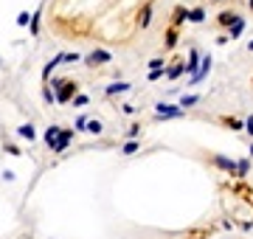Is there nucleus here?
Masks as SVG:
<instances>
[{"label":"nucleus","instance_id":"nucleus-1","mask_svg":"<svg viewBox=\"0 0 253 239\" xmlns=\"http://www.w3.org/2000/svg\"><path fill=\"white\" fill-rule=\"evenodd\" d=\"M183 113L186 110H183L180 104H166V101L155 104V119H180Z\"/></svg>","mask_w":253,"mask_h":239},{"label":"nucleus","instance_id":"nucleus-2","mask_svg":"<svg viewBox=\"0 0 253 239\" xmlns=\"http://www.w3.org/2000/svg\"><path fill=\"white\" fill-rule=\"evenodd\" d=\"M208 71H211V56H203V59H200V71H197V76H191V84L203 82V79L208 76Z\"/></svg>","mask_w":253,"mask_h":239},{"label":"nucleus","instance_id":"nucleus-3","mask_svg":"<svg viewBox=\"0 0 253 239\" xmlns=\"http://www.w3.org/2000/svg\"><path fill=\"white\" fill-rule=\"evenodd\" d=\"M200 59H203V56H200V51H194V48H191V51H189V62H186V71H189L191 76H197V71H200Z\"/></svg>","mask_w":253,"mask_h":239},{"label":"nucleus","instance_id":"nucleus-4","mask_svg":"<svg viewBox=\"0 0 253 239\" xmlns=\"http://www.w3.org/2000/svg\"><path fill=\"white\" fill-rule=\"evenodd\" d=\"M214 163H217L219 169L231 172V175H236V160H231V158H225V155H214Z\"/></svg>","mask_w":253,"mask_h":239},{"label":"nucleus","instance_id":"nucleus-5","mask_svg":"<svg viewBox=\"0 0 253 239\" xmlns=\"http://www.w3.org/2000/svg\"><path fill=\"white\" fill-rule=\"evenodd\" d=\"M101 62H110L107 51H93V54L87 56V65H101Z\"/></svg>","mask_w":253,"mask_h":239},{"label":"nucleus","instance_id":"nucleus-6","mask_svg":"<svg viewBox=\"0 0 253 239\" xmlns=\"http://www.w3.org/2000/svg\"><path fill=\"white\" fill-rule=\"evenodd\" d=\"M132 87V84H126V82H116V84H110L107 87V96H116V93H126Z\"/></svg>","mask_w":253,"mask_h":239},{"label":"nucleus","instance_id":"nucleus-7","mask_svg":"<svg viewBox=\"0 0 253 239\" xmlns=\"http://www.w3.org/2000/svg\"><path fill=\"white\" fill-rule=\"evenodd\" d=\"M242 31H245V20H242V17H236V23L231 26V40H236L239 34H242Z\"/></svg>","mask_w":253,"mask_h":239},{"label":"nucleus","instance_id":"nucleus-8","mask_svg":"<svg viewBox=\"0 0 253 239\" xmlns=\"http://www.w3.org/2000/svg\"><path fill=\"white\" fill-rule=\"evenodd\" d=\"M236 17H239V14H234V11H222V14H219V23H222V26H234Z\"/></svg>","mask_w":253,"mask_h":239},{"label":"nucleus","instance_id":"nucleus-9","mask_svg":"<svg viewBox=\"0 0 253 239\" xmlns=\"http://www.w3.org/2000/svg\"><path fill=\"white\" fill-rule=\"evenodd\" d=\"M174 45H177V31L169 28V34H166V51H172Z\"/></svg>","mask_w":253,"mask_h":239},{"label":"nucleus","instance_id":"nucleus-10","mask_svg":"<svg viewBox=\"0 0 253 239\" xmlns=\"http://www.w3.org/2000/svg\"><path fill=\"white\" fill-rule=\"evenodd\" d=\"M183 71H186V62H180V65H174V68H169V71H166V76H169V79H177Z\"/></svg>","mask_w":253,"mask_h":239},{"label":"nucleus","instance_id":"nucleus-11","mask_svg":"<svg viewBox=\"0 0 253 239\" xmlns=\"http://www.w3.org/2000/svg\"><path fill=\"white\" fill-rule=\"evenodd\" d=\"M149 23H152V6H146L141 14V28H149Z\"/></svg>","mask_w":253,"mask_h":239},{"label":"nucleus","instance_id":"nucleus-12","mask_svg":"<svg viewBox=\"0 0 253 239\" xmlns=\"http://www.w3.org/2000/svg\"><path fill=\"white\" fill-rule=\"evenodd\" d=\"M189 20H191V23H203V20H206V11H203V9H191L189 11Z\"/></svg>","mask_w":253,"mask_h":239},{"label":"nucleus","instance_id":"nucleus-13","mask_svg":"<svg viewBox=\"0 0 253 239\" xmlns=\"http://www.w3.org/2000/svg\"><path fill=\"white\" fill-rule=\"evenodd\" d=\"M197 101H200V96L197 93H191V96H183L180 99V107H191V104H197Z\"/></svg>","mask_w":253,"mask_h":239},{"label":"nucleus","instance_id":"nucleus-14","mask_svg":"<svg viewBox=\"0 0 253 239\" xmlns=\"http://www.w3.org/2000/svg\"><path fill=\"white\" fill-rule=\"evenodd\" d=\"M248 175V160H236V177Z\"/></svg>","mask_w":253,"mask_h":239},{"label":"nucleus","instance_id":"nucleus-15","mask_svg":"<svg viewBox=\"0 0 253 239\" xmlns=\"http://www.w3.org/2000/svg\"><path fill=\"white\" fill-rule=\"evenodd\" d=\"M161 68H163V59H161V56L149 59V71H161Z\"/></svg>","mask_w":253,"mask_h":239},{"label":"nucleus","instance_id":"nucleus-16","mask_svg":"<svg viewBox=\"0 0 253 239\" xmlns=\"http://www.w3.org/2000/svg\"><path fill=\"white\" fill-rule=\"evenodd\" d=\"M121 152H124V155H132V152H138V144H135V141H129V144H124Z\"/></svg>","mask_w":253,"mask_h":239},{"label":"nucleus","instance_id":"nucleus-17","mask_svg":"<svg viewBox=\"0 0 253 239\" xmlns=\"http://www.w3.org/2000/svg\"><path fill=\"white\" fill-rule=\"evenodd\" d=\"M138 135H141V127H129V129H126V138H129V141H135Z\"/></svg>","mask_w":253,"mask_h":239},{"label":"nucleus","instance_id":"nucleus-18","mask_svg":"<svg viewBox=\"0 0 253 239\" xmlns=\"http://www.w3.org/2000/svg\"><path fill=\"white\" fill-rule=\"evenodd\" d=\"M163 71H149V82H158V79H163Z\"/></svg>","mask_w":253,"mask_h":239},{"label":"nucleus","instance_id":"nucleus-19","mask_svg":"<svg viewBox=\"0 0 253 239\" xmlns=\"http://www.w3.org/2000/svg\"><path fill=\"white\" fill-rule=\"evenodd\" d=\"M90 132L93 135H99L101 132V121H90Z\"/></svg>","mask_w":253,"mask_h":239},{"label":"nucleus","instance_id":"nucleus-20","mask_svg":"<svg viewBox=\"0 0 253 239\" xmlns=\"http://www.w3.org/2000/svg\"><path fill=\"white\" fill-rule=\"evenodd\" d=\"M245 132H251V135H253V116H248V119H245Z\"/></svg>","mask_w":253,"mask_h":239},{"label":"nucleus","instance_id":"nucleus-21","mask_svg":"<svg viewBox=\"0 0 253 239\" xmlns=\"http://www.w3.org/2000/svg\"><path fill=\"white\" fill-rule=\"evenodd\" d=\"M248 48H251V51H253V40H251V42H248Z\"/></svg>","mask_w":253,"mask_h":239},{"label":"nucleus","instance_id":"nucleus-22","mask_svg":"<svg viewBox=\"0 0 253 239\" xmlns=\"http://www.w3.org/2000/svg\"><path fill=\"white\" fill-rule=\"evenodd\" d=\"M251 158H253V144H251Z\"/></svg>","mask_w":253,"mask_h":239},{"label":"nucleus","instance_id":"nucleus-23","mask_svg":"<svg viewBox=\"0 0 253 239\" xmlns=\"http://www.w3.org/2000/svg\"><path fill=\"white\" fill-rule=\"evenodd\" d=\"M248 3H251V9H253V0H248Z\"/></svg>","mask_w":253,"mask_h":239}]
</instances>
